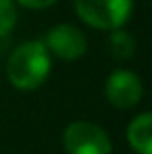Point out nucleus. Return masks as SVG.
<instances>
[{
	"label": "nucleus",
	"instance_id": "423d86ee",
	"mask_svg": "<svg viewBox=\"0 0 152 154\" xmlns=\"http://www.w3.org/2000/svg\"><path fill=\"white\" fill-rule=\"evenodd\" d=\"M127 142L138 154H152V115H138L127 127Z\"/></svg>",
	"mask_w": 152,
	"mask_h": 154
},
{
	"label": "nucleus",
	"instance_id": "f257e3e1",
	"mask_svg": "<svg viewBox=\"0 0 152 154\" xmlns=\"http://www.w3.org/2000/svg\"><path fill=\"white\" fill-rule=\"evenodd\" d=\"M52 58L42 40L23 42L11 52L6 60V77L13 88L21 92L38 90L50 75Z\"/></svg>",
	"mask_w": 152,
	"mask_h": 154
},
{
	"label": "nucleus",
	"instance_id": "0eeeda50",
	"mask_svg": "<svg viewBox=\"0 0 152 154\" xmlns=\"http://www.w3.org/2000/svg\"><path fill=\"white\" fill-rule=\"evenodd\" d=\"M108 52L115 60H127L135 54V40L125 29H113L108 35Z\"/></svg>",
	"mask_w": 152,
	"mask_h": 154
},
{
	"label": "nucleus",
	"instance_id": "7ed1b4c3",
	"mask_svg": "<svg viewBox=\"0 0 152 154\" xmlns=\"http://www.w3.org/2000/svg\"><path fill=\"white\" fill-rule=\"evenodd\" d=\"M63 148L67 154H110L113 142L100 125L75 121L63 131Z\"/></svg>",
	"mask_w": 152,
	"mask_h": 154
},
{
	"label": "nucleus",
	"instance_id": "f03ea898",
	"mask_svg": "<svg viewBox=\"0 0 152 154\" xmlns=\"http://www.w3.org/2000/svg\"><path fill=\"white\" fill-rule=\"evenodd\" d=\"M73 6L85 25L113 31L127 23L133 11V0H73Z\"/></svg>",
	"mask_w": 152,
	"mask_h": 154
},
{
	"label": "nucleus",
	"instance_id": "6e6552de",
	"mask_svg": "<svg viewBox=\"0 0 152 154\" xmlns=\"http://www.w3.org/2000/svg\"><path fill=\"white\" fill-rule=\"evenodd\" d=\"M17 23V2L0 0V40L6 38Z\"/></svg>",
	"mask_w": 152,
	"mask_h": 154
},
{
	"label": "nucleus",
	"instance_id": "39448f33",
	"mask_svg": "<svg viewBox=\"0 0 152 154\" xmlns=\"http://www.w3.org/2000/svg\"><path fill=\"white\" fill-rule=\"evenodd\" d=\"M104 94H106V100L110 102V106L127 110V108H133L140 104L142 96H144V85H142V79L133 71L117 69L106 79Z\"/></svg>",
	"mask_w": 152,
	"mask_h": 154
},
{
	"label": "nucleus",
	"instance_id": "20e7f679",
	"mask_svg": "<svg viewBox=\"0 0 152 154\" xmlns=\"http://www.w3.org/2000/svg\"><path fill=\"white\" fill-rule=\"evenodd\" d=\"M42 42L46 50L60 60H77L88 52L85 33L79 27L69 25V23H60L48 29Z\"/></svg>",
	"mask_w": 152,
	"mask_h": 154
},
{
	"label": "nucleus",
	"instance_id": "1a4fd4ad",
	"mask_svg": "<svg viewBox=\"0 0 152 154\" xmlns=\"http://www.w3.org/2000/svg\"><path fill=\"white\" fill-rule=\"evenodd\" d=\"M15 2H19L21 6L31 8V11H42V8H48V6H52L56 0H15Z\"/></svg>",
	"mask_w": 152,
	"mask_h": 154
}]
</instances>
